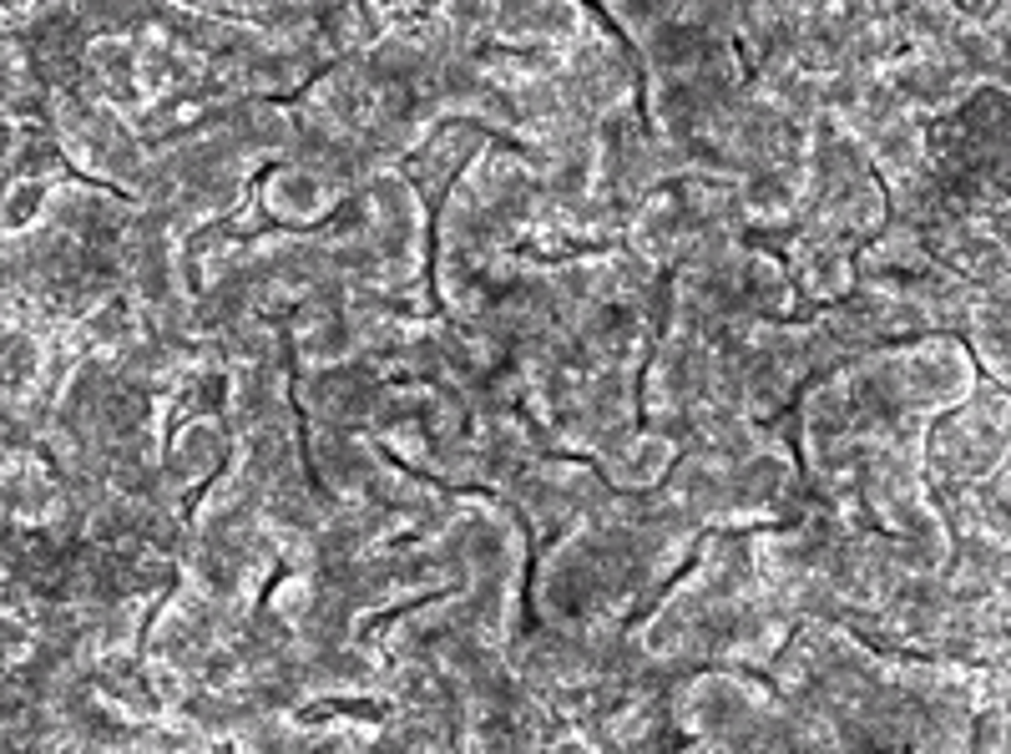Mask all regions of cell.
<instances>
[{
    "label": "cell",
    "instance_id": "6da1fadb",
    "mask_svg": "<svg viewBox=\"0 0 1011 754\" xmlns=\"http://www.w3.org/2000/svg\"><path fill=\"white\" fill-rule=\"evenodd\" d=\"M279 339H283V370H289V410H294V420H299V466H304L308 492L329 502V486H324L319 466H314V451H308V416H304V401H299V355H294V335H289V319L279 325Z\"/></svg>",
    "mask_w": 1011,
    "mask_h": 754
},
{
    "label": "cell",
    "instance_id": "7a4b0ae2",
    "mask_svg": "<svg viewBox=\"0 0 1011 754\" xmlns=\"http://www.w3.org/2000/svg\"><path fill=\"white\" fill-rule=\"evenodd\" d=\"M673 273H678V263H667L663 279H658V329H653V345H648V355H642V364H638V430H648V410H642V385H648V370H653L658 339L667 335V304H673Z\"/></svg>",
    "mask_w": 1011,
    "mask_h": 754
},
{
    "label": "cell",
    "instance_id": "3957f363",
    "mask_svg": "<svg viewBox=\"0 0 1011 754\" xmlns=\"http://www.w3.org/2000/svg\"><path fill=\"white\" fill-rule=\"evenodd\" d=\"M329 714H364V719H384V714H395L390 704H370V699H355V704H324V709H299V724H319V719H329Z\"/></svg>",
    "mask_w": 1011,
    "mask_h": 754
},
{
    "label": "cell",
    "instance_id": "277c9868",
    "mask_svg": "<svg viewBox=\"0 0 1011 754\" xmlns=\"http://www.w3.org/2000/svg\"><path fill=\"white\" fill-rule=\"evenodd\" d=\"M456 587H436V593H425V598H411V603H400V608H390V612H380V618H370V623L359 628V643H370L374 633H380V623H395V618H405V612H420L425 603H440V598H450Z\"/></svg>",
    "mask_w": 1011,
    "mask_h": 754
}]
</instances>
